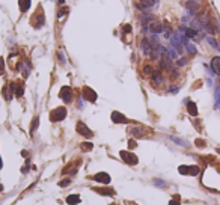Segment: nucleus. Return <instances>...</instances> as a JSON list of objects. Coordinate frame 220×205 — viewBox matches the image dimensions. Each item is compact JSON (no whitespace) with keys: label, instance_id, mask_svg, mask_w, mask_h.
<instances>
[{"label":"nucleus","instance_id":"1","mask_svg":"<svg viewBox=\"0 0 220 205\" xmlns=\"http://www.w3.org/2000/svg\"><path fill=\"white\" fill-rule=\"evenodd\" d=\"M65 118H66V109H65V107H57V109H54V110L51 112V115H50V119H51L53 122L63 121Z\"/></svg>","mask_w":220,"mask_h":205},{"label":"nucleus","instance_id":"2","mask_svg":"<svg viewBox=\"0 0 220 205\" xmlns=\"http://www.w3.org/2000/svg\"><path fill=\"white\" fill-rule=\"evenodd\" d=\"M82 97H83L85 100L90 101V103H95L96 98H98L96 92H95L93 89H90L89 86H83V89H82Z\"/></svg>","mask_w":220,"mask_h":205},{"label":"nucleus","instance_id":"3","mask_svg":"<svg viewBox=\"0 0 220 205\" xmlns=\"http://www.w3.org/2000/svg\"><path fill=\"white\" fill-rule=\"evenodd\" d=\"M157 2L158 0H139L136 3V8L140 9V11H149L152 9L154 6H157Z\"/></svg>","mask_w":220,"mask_h":205},{"label":"nucleus","instance_id":"4","mask_svg":"<svg viewBox=\"0 0 220 205\" xmlns=\"http://www.w3.org/2000/svg\"><path fill=\"white\" fill-rule=\"evenodd\" d=\"M140 50H142V53L145 54V56H151V53L154 51V45L151 44L149 41V38H143L142 41H140Z\"/></svg>","mask_w":220,"mask_h":205},{"label":"nucleus","instance_id":"5","mask_svg":"<svg viewBox=\"0 0 220 205\" xmlns=\"http://www.w3.org/2000/svg\"><path fill=\"white\" fill-rule=\"evenodd\" d=\"M59 95H60V98H62L63 103H71L73 101V89L69 86H63L60 89V94Z\"/></svg>","mask_w":220,"mask_h":205},{"label":"nucleus","instance_id":"6","mask_svg":"<svg viewBox=\"0 0 220 205\" xmlns=\"http://www.w3.org/2000/svg\"><path fill=\"white\" fill-rule=\"evenodd\" d=\"M184 6H185V9H187V12H188L190 17L195 15V14H198L201 11V3H198V2H185Z\"/></svg>","mask_w":220,"mask_h":205},{"label":"nucleus","instance_id":"7","mask_svg":"<svg viewBox=\"0 0 220 205\" xmlns=\"http://www.w3.org/2000/svg\"><path fill=\"white\" fill-rule=\"evenodd\" d=\"M148 29H149V32L152 35H160V33L164 32V26L161 23H158V21H152L151 24H148Z\"/></svg>","mask_w":220,"mask_h":205},{"label":"nucleus","instance_id":"8","mask_svg":"<svg viewBox=\"0 0 220 205\" xmlns=\"http://www.w3.org/2000/svg\"><path fill=\"white\" fill-rule=\"evenodd\" d=\"M76 128H77V133H79V134H82V136H85V137H88V139H90V137L93 136V133L89 130L86 124L77 122V127H76Z\"/></svg>","mask_w":220,"mask_h":205},{"label":"nucleus","instance_id":"9","mask_svg":"<svg viewBox=\"0 0 220 205\" xmlns=\"http://www.w3.org/2000/svg\"><path fill=\"white\" fill-rule=\"evenodd\" d=\"M119 154H121V159L128 164H137V162H139L137 157L134 154H131V152H128V151H121Z\"/></svg>","mask_w":220,"mask_h":205},{"label":"nucleus","instance_id":"10","mask_svg":"<svg viewBox=\"0 0 220 205\" xmlns=\"http://www.w3.org/2000/svg\"><path fill=\"white\" fill-rule=\"evenodd\" d=\"M93 181H98V183H103V184H109L110 183V175L106 173V172H98L92 176Z\"/></svg>","mask_w":220,"mask_h":205},{"label":"nucleus","instance_id":"11","mask_svg":"<svg viewBox=\"0 0 220 205\" xmlns=\"http://www.w3.org/2000/svg\"><path fill=\"white\" fill-rule=\"evenodd\" d=\"M139 20H140L142 26H148V24H151L152 21H155L154 15H152V14H149V12H146V14H140Z\"/></svg>","mask_w":220,"mask_h":205},{"label":"nucleus","instance_id":"12","mask_svg":"<svg viewBox=\"0 0 220 205\" xmlns=\"http://www.w3.org/2000/svg\"><path fill=\"white\" fill-rule=\"evenodd\" d=\"M112 121L115 124H127L128 122V119L122 113H119V112H113L112 113Z\"/></svg>","mask_w":220,"mask_h":205},{"label":"nucleus","instance_id":"13","mask_svg":"<svg viewBox=\"0 0 220 205\" xmlns=\"http://www.w3.org/2000/svg\"><path fill=\"white\" fill-rule=\"evenodd\" d=\"M211 70L220 76V56H214L213 59H211Z\"/></svg>","mask_w":220,"mask_h":205},{"label":"nucleus","instance_id":"14","mask_svg":"<svg viewBox=\"0 0 220 205\" xmlns=\"http://www.w3.org/2000/svg\"><path fill=\"white\" fill-rule=\"evenodd\" d=\"M187 112L191 115V116H198V107L193 101H187Z\"/></svg>","mask_w":220,"mask_h":205},{"label":"nucleus","instance_id":"15","mask_svg":"<svg viewBox=\"0 0 220 205\" xmlns=\"http://www.w3.org/2000/svg\"><path fill=\"white\" fill-rule=\"evenodd\" d=\"M151 77H152V82L155 83V84H161V83L164 82V77H163V74L160 71H154V74Z\"/></svg>","mask_w":220,"mask_h":205},{"label":"nucleus","instance_id":"16","mask_svg":"<svg viewBox=\"0 0 220 205\" xmlns=\"http://www.w3.org/2000/svg\"><path fill=\"white\" fill-rule=\"evenodd\" d=\"M11 89L15 92V95H17V97H21V95H23V92H24V89H23V86H21L20 83H12V84H11Z\"/></svg>","mask_w":220,"mask_h":205},{"label":"nucleus","instance_id":"17","mask_svg":"<svg viewBox=\"0 0 220 205\" xmlns=\"http://www.w3.org/2000/svg\"><path fill=\"white\" fill-rule=\"evenodd\" d=\"M130 133H131V136H134V137H143V134H145L143 128H140V127H133V128H130Z\"/></svg>","mask_w":220,"mask_h":205},{"label":"nucleus","instance_id":"18","mask_svg":"<svg viewBox=\"0 0 220 205\" xmlns=\"http://www.w3.org/2000/svg\"><path fill=\"white\" fill-rule=\"evenodd\" d=\"M79 202H80V196L79 195H69L66 198V204H69V205H77Z\"/></svg>","mask_w":220,"mask_h":205},{"label":"nucleus","instance_id":"19","mask_svg":"<svg viewBox=\"0 0 220 205\" xmlns=\"http://www.w3.org/2000/svg\"><path fill=\"white\" fill-rule=\"evenodd\" d=\"M30 5H32L30 0H20V11L21 12H27L29 8H30Z\"/></svg>","mask_w":220,"mask_h":205},{"label":"nucleus","instance_id":"20","mask_svg":"<svg viewBox=\"0 0 220 205\" xmlns=\"http://www.w3.org/2000/svg\"><path fill=\"white\" fill-rule=\"evenodd\" d=\"M171 139L175 142L176 145H181V146H184V148H188V142H187V140H184V139H181V137H176V136H172Z\"/></svg>","mask_w":220,"mask_h":205},{"label":"nucleus","instance_id":"21","mask_svg":"<svg viewBox=\"0 0 220 205\" xmlns=\"http://www.w3.org/2000/svg\"><path fill=\"white\" fill-rule=\"evenodd\" d=\"M184 47H185V51H187L188 54H191V56H195V54L198 53V50H196V47H195L193 44H190V42H188V44H185Z\"/></svg>","mask_w":220,"mask_h":205},{"label":"nucleus","instance_id":"22","mask_svg":"<svg viewBox=\"0 0 220 205\" xmlns=\"http://www.w3.org/2000/svg\"><path fill=\"white\" fill-rule=\"evenodd\" d=\"M207 41H208V44H210L213 48H216V50H217V48H220V45L217 44V41H216V39H214L211 35H208V36H207Z\"/></svg>","mask_w":220,"mask_h":205},{"label":"nucleus","instance_id":"23","mask_svg":"<svg viewBox=\"0 0 220 205\" xmlns=\"http://www.w3.org/2000/svg\"><path fill=\"white\" fill-rule=\"evenodd\" d=\"M96 193H100V195H109V196H112V195H115V192H113V189L112 190H109V192H106V189H93Z\"/></svg>","mask_w":220,"mask_h":205},{"label":"nucleus","instance_id":"24","mask_svg":"<svg viewBox=\"0 0 220 205\" xmlns=\"http://www.w3.org/2000/svg\"><path fill=\"white\" fill-rule=\"evenodd\" d=\"M143 74H145V76H152V74H154V68H152L151 65H145V67H143Z\"/></svg>","mask_w":220,"mask_h":205},{"label":"nucleus","instance_id":"25","mask_svg":"<svg viewBox=\"0 0 220 205\" xmlns=\"http://www.w3.org/2000/svg\"><path fill=\"white\" fill-rule=\"evenodd\" d=\"M188 173L193 175V176L198 175V173H199V167H198V166H188Z\"/></svg>","mask_w":220,"mask_h":205},{"label":"nucleus","instance_id":"26","mask_svg":"<svg viewBox=\"0 0 220 205\" xmlns=\"http://www.w3.org/2000/svg\"><path fill=\"white\" fill-rule=\"evenodd\" d=\"M187 62H188L187 57H179V59H176V65H178V67H184V65H187Z\"/></svg>","mask_w":220,"mask_h":205},{"label":"nucleus","instance_id":"27","mask_svg":"<svg viewBox=\"0 0 220 205\" xmlns=\"http://www.w3.org/2000/svg\"><path fill=\"white\" fill-rule=\"evenodd\" d=\"M38 124H39V118H35L33 121H32V127H30V133L33 134V131L38 128Z\"/></svg>","mask_w":220,"mask_h":205},{"label":"nucleus","instance_id":"28","mask_svg":"<svg viewBox=\"0 0 220 205\" xmlns=\"http://www.w3.org/2000/svg\"><path fill=\"white\" fill-rule=\"evenodd\" d=\"M179 173H182V175H187L188 173V166H179Z\"/></svg>","mask_w":220,"mask_h":205},{"label":"nucleus","instance_id":"29","mask_svg":"<svg viewBox=\"0 0 220 205\" xmlns=\"http://www.w3.org/2000/svg\"><path fill=\"white\" fill-rule=\"evenodd\" d=\"M68 184H71V178H66V179H62V181L59 183V186H60V187H66Z\"/></svg>","mask_w":220,"mask_h":205},{"label":"nucleus","instance_id":"30","mask_svg":"<svg viewBox=\"0 0 220 205\" xmlns=\"http://www.w3.org/2000/svg\"><path fill=\"white\" fill-rule=\"evenodd\" d=\"M152 183H154V186H158V187H166V183H164V181H161V179H154Z\"/></svg>","mask_w":220,"mask_h":205},{"label":"nucleus","instance_id":"31","mask_svg":"<svg viewBox=\"0 0 220 205\" xmlns=\"http://www.w3.org/2000/svg\"><path fill=\"white\" fill-rule=\"evenodd\" d=\"M168 91H169L171 94H176V92L179 91V86H178V84H172V86H171V87H169Z\"/></svg>","mask_w":220,"mask_h":205},{"label":"nucleus","instance_id":"32","mask_svg":"<svg viewBox=\"0 0 220 205\" xmlns=\"http://www.w3.org/2000/svg\"><path fill=\"white\" fill-rule=\"evenodd\" d=\"M68 11H69V9H68V8H66V6H65V8H63V9H60V11H59V12H57V18H60V17H63V15H65V14H66V12H68Z\"/></svg>","mask_w":220,"mask_h":205},{"label":"nucleus","instance_id":"33","mask_svg":"<svg viewBox=\"0 0 220 205\" xmlns=\"http://www.w3.org/2000/svg\"><path fill=\"white\" fill-rule=\"evenodd\" d=\"M82 149H83V151H90V149H92V143H90V142L83 143V145H82Z\"/></svg>","mask_w":220,"mask_h":205},{"label":"nucleus","instance_id":"34","mask_svg":"<svg viewBox=\"0 0 220 205\" xmlns=\"http://www.w3.org/2000/svg\"><path fill=\"white\" fill-rule=\"evenodd\" d=\"M57 57L60 59V63H62V65H65V63H66V60H65V56H63V53H62V51H59V53H57Z\"/></svg>","mask_w":220,"mask_h":205},{"label":"nucleus","instance_id":"35","mask_svg":"<svg viewBox=\"0 0 220 205\" xmlns=\"http://www.w3.org/2000/svg\"><path fill=\"white\" fill-rule=\"evenodd\" d=\"M216 104L220 107V89H216Z\"/></svg>","mask_w":220,"mask_h":205},{"label":"nucleus","instance_id":"36","mask_svg":"<svg viewBox=\"0 0 220 205\" xmlns=\"http://www.w3.org/2000/svg\"><path fill=\"white\" fill-rule=\"evenodd\" d=\"M122 32H124V33H130V32H131V26H130V24H125V26L122 27Z\"/></svg>","mask_w":220,"mask_h":205},{"label":"nucleus","instance_id":"37","mask_svg":"<svg viewBox=\"0 0 220 205\" xmlns=\"http://www.w3.org/2000/svg\"><path fill=\"white\" fill-rule=\"evenodd\" d=\"M3 67H5V63H3V59L0 57V74H3Z\"/></svg>","mask_w":220,"mask_h":205},{"label":"nucleus","instance_id":"38","mask_svg":"<svg viewBox=\"0 0 220 205\" xmlns=\"http://www.w3.org/2000/svg\"><path fill=\"white\" fill-rule=\"evenodd\" d=\"M128 146H130V149H131V148H136V143H134L133 140H130V142H128Z\"/></svg>","mask_w":220,"mask_h":205},{"label":"nucleus","instance_id":"39","mask_svg":"<svg viewBox=\"0 0 220 205\" xmlns=\"http://www.w3.org/2000/svg\"><path fill=\"white\" fill-rule=\"evenodd\" d=\"M196 145H199V146H204V145H205V143H204V142H202V140H196Z\"/></svg>","mask_w":220,"mask_h":205},{"label":"nucleus","instance_id":"40","mask_svg":"<svg viewBox=\"0 0 220 205\" xmlns=\"http://www.w3.org/2000/svg\"><path fill=\"white\" fill-rule=\"evenodd\" d=\"M169 205H179V202H176V201H171V204Z\"/></svg>","mask_w":220,"mask_h":205},{"label":"nucleus","instance_id":"41","mask_svg":"<svg viewBox=\"0 0 220 205\" xmlns=\"http://www.w3.org/2000/svg\"><path fill=\"white\" fill-rule=\"evenodd\" d=\"M65 3V0H59V5H63Z\"/></svg>","mask_w":220,"mask_h":205},{"label":"nucleus","instance_id":"42","mask_svg":"<svg viewBox=\"0 0 220 205\" xmlns=\"http://www.w3.org/2000/svg\"><path fill=\"white\" fill-rule=\"evenodd\" d=\"M187 2H198V3H201V0H187Z\"/></svg>","mask_w":220,"mask_h":205},{"label":"nucleus","instance_id":"43","mask_svg":"<svg viewBox=\"0 0 220 205\" xmlns=\"http://www.w3.org/2000/svg\"><path fill=\"white\" fill-rule=\"evenodd\" d=\"M2 192H3V186L0 184V193H2Z\"/></svg>","mask_w":220,"mask_h":205}]
</instances>
